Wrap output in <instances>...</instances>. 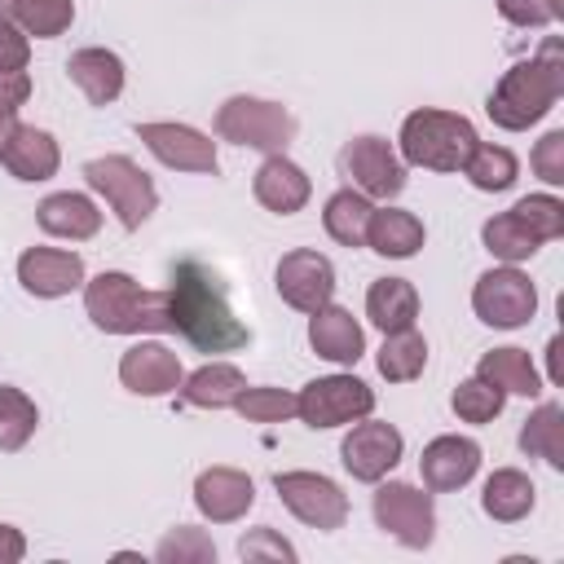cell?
Listing matches in <instances>:
<instances>
[{
  "label": "cell",
  "instance_id": "cell-47",
  "mask_svg": "<svg viewBox=\"0 0 564 564\" xmlns=\"http://www.w3.org/2000/svg\"><path fill=\"white\" fill-rule=\"evenodd\" d=\"M546 375H551V383H560V335L546 344Z\"/></svg>",
  "mask_w": 564,
  "mask_h": 564
},
{
  "label": "cell",
  "instance_id": "cell-12",
  "mask_svg": "<svg viewBox=\"0 0 564 564\" xmlns=\"http://www.w3.org/2000/svg\"><path fill=\"white\" fill-rule=\"evenodd\" d=\"M401 449H405V436L392 427V423H379V419H357L352 432L339 441V463L352 480H383L397 463H401Z\"/></svg>",
  "mask_w": 564,
  "mask_h": 564
},
{
  "label": "cell",
  "instance_id": "cell-19",
  "mask_svg": "<svg viewBox=\"0 0 564 564\" xmlns=\"http://www.w3.org/2000/svg\"><path fill=\"white\" fill-rule=\"evenodd\" d=\"M251 194L260 207L278 212V216H295L308 194H313V181L300 163H291L286 154H269L260 167H256V181H251Z\"/></svg>",
  "mask_w": 564,
  "mask_h": 564
},
{
  "label": "cell",
  "instance_id": "cell-21",
  "mask_svg": "<svg viewBox=\"0 0 564 564\" xmlns=\"http://www.w3.org/2000/svg\"><path fill=\"white\" fill-rule=\"evenodd\" d=\"M70 84L88 97V106H110L123 93V57L110 48H75L66 62Z\"/></svg>",
  "mask_w": 564,
  "mask_h": 564
},
{
  "label": "cell",
  "instance_id": "cell-33",
  "mask_svg": "<svg viewBox=\"0 0 564 564\" xmlns=\"http://www.w3.org/2000/svg\"><path fill=\"white\" fill-rule=\"evenodd\" d=\"M423 366H427V339H423L414 326H405V330H388V335H383V348H379V375H383L388 383H410V379L423 375Z\"/></svg>",
  "mask_w": 564,
  "mask_h": 564
},
{
  "label": "cell",
  "instance_id": "cell-9",
  "mask_svg": "<svg viewBox=\"0 0 564 564\" xmlns=\"http://www.w3.org/2000/svg\"><path fill=\"white\" fill-rule=\"evenodd\" d=\"M273 489H278L282 507L317 533H335L348 520V494L322 471H278Z\"/></svg>",
  "mask_w": 564,
  "mask_h": 564
},
{
  "label": "cell",
  "instance_id": "cell-35",
  "mask_svg": "<svg viewBox=\"0 0 564 564\" xmlns=\"http://www.w3.org/2000/svg\"><path fill=\"white\" fill-rule=\"evenodd\" d=\"M35 423H40L35 401H31L22 388L0 383V449H4V454L22 449V445L31 441V432H35Z\"/></svg>",
  "mask_w": 564,
  "mask_h": 564
},
{
  "label": "cell",
  "instance_id": "cell-6",
  "mask_svg": "<svg viewBox=\"0 0 564 564\" xmlns=\"http://www.w3.org/2000/svg\"><path fill=\"white\" fill-rule=\"evenodd\" d=\"M84 181H88V189H97L110 203V212H115V220L123 229H141L150 220V212L159 207V189H154L150 172H141L128 154L88 159L84 163Z\"/></svg>",
  "mask_w": 564,
  "mask_h": 564
},
{
  "label": "cell",
  "instance_id": "cell-14",
  "mask_svg": "<svg viewBox=\"0 0 564 564\" xmlns=\"http://www.w3.org/2000/svg\"><path fill=\"white\" fill-rule=\"evenodd\" d=\"M137 141L176 172H216V141L189 123H137Z\"/></svg>",
  "mask_w": 564,
  "mask_h": 564
},
{
  "label": "cell",
  "instance_id": "cell-42",
  "mask_svg": "<svg viewBox=\"0 0 564 564\" xmlns=\"http://www.w3.org/2000/svg\"><path fill=\"white\" fill-rule=\"evenodd\" d=\"M498 13L511 26H551L560 18V0H498Z\"/></svg>",
  "mask_w": 564,
  "mask_h": 564
},
{
  "label": "cell",
  "instance_id": "cell-32",
  "mask_svg": "<svg viewBox=\"0 0 564 564\" xmlns=\"http://www.w3.org/2000/svg\"><path fill=\"white\" fill-rule=\"evenodd\" d=\"M480 242H485V251L498 256L502 264H520V260H529V256L542 247V238H538L516 212L489 216V220L480 225Z\"/></svg>",
  "mask_w": 564,
  "mask_h": 564
},
{
  "label": "cell",
  "instance_id": "cell-45",
  "mask_svg": "<svg viewBox=\"0 0 564 564\" xmlns=\"http://www.w3.org/2000/svg\"><path fill=\"white\" fill-rule=\"evenodd\" d=\"M26 555V538L13 524H0V564H18Z\"/></svg>",
  "mask_w": 564,
  "mask_h": 564
},
{
  "label": "cell",
  "instance_id": "cell-46",
  "mask_svg": "<svg viewBox=\"0 0 564 564\" xmlns=\"http://www.w3.org/2000/svg\"><path fill=\"white\" fill-rule=\"evenodd\" d=\"M13 132H18V110H4L0 106V154H4V145H9Z\"/></svg>",
  "mask_w": 564,
  "mask_h": 564
},
{
  "label": "cell",
  "instance_id": "cell-43",
  "mask_svg": "<svg viewBox=\"0 0 564 564\" xmlns=\"http://www.w3.org/2000/svg\"><path fill=\"white\" fill-rule=\"evenodd\" d=\"M31 62V35L0 18V70H26Z\"/></svg>",
  "mask_w": 564,
  "mask_h": 564
},
{
  "label": "cell",
  "instance_id": "cell-27",
  "mask_svg": "<svg viewBox=\"0 0 564 564\" xmlns=\"http://www.w3.org/2000/svg\"><path fill=\"white\" fill-rule=\"evenodd\" d=\"M366 317L388 335V330H405L419 317V291L410 278H379L366 291Z\"/></svg>",
  "mask_w": 564,
  "mask_h": 564
},
{
  "label": "cell",
  "instance_id": "cell-10",
  "mask_svg": "<svg viewBox=\"0 0 564 564\" xmlns=\"http://www.w3.org/2000/svg\"><path fill=\"white\" fill-rule=\"evenodd\" d=\"M471 308L485 326L494 330H516L538 313V286L529 282V273H520L516 264L489 269L476 278L471 286Z\"/></svg>",
  "mask_w": 564,
  "mask_h": 564
},
{
  "label": "cell",
  "instance_id": "cell-1",
  "mask_svg": "<svg viewBox=\"0 0 564 564\" xmlns=\"http://www.w3.org/2000/svg\"><path fill=\"white\" fill-rule=\"evenodd\" d=\"M167 317L198 352H238L251 344L247 322L234 313L229 291L203 260H176L167 278Z\"/></svg>",
  "mask_w": 564,
  "mask_h": 564
},
{
  "label": "cell",
  "instance_id": "cell-15",
  "mask_svg": "<svg viewBox=\"0 0 564 564\" xmlns=\"http://www.w3.org/2000/svg\"><path fill=\"white\" fill-rule=\"evenodd\" d=\"M18 282L35 300H57L84 286V260L79 251H62V247H26L18 256Z\"/></svg>",
  "mask_w": 564,
  "mask_h": 564
},
{
  "label": "cell",
  "instance_id": "cell-11",
  "mask_svg": "<svg viewBox=\"0 0 564 564\" xmlns=\"http://www.w3.org/2000/svg\"><path fill=\"white\" fill-rule=\"evenodd\" d=\"M339 167L352 181V189H361L366 198H383L388 203V198H397L405 189V163H401V154L383 137H375V132L352 137L339 150Z\"/></svg>",
  "mask_w": 564,
  "mask_h": 564
},
{
  "label": "cell",
  "instance_id": "cell-13",
  "mask_svg": "<svg viewBox=\"0 0 564 564\" xmlns=\"http://www.w3.org/2000/svg\"><path fill=\"white\" fill-rule=\"evenodd\" d=\"M273 286H278V295H282L291 308L317 313V308L330 304V295H335V264H330L322 251H313V247L286 251V256L278 260V269H273Z\"/></svg>",
  "mask_w": 564,
  "mask_h": 564
},
{
  "label": "cell",
  "instance_id": "cell-44",
  "mask_svg": "<svg viewBox=\"0 0 564 564\" xmlns=\"http://www.w3.org/2000/svg\"><path fill=\"white\" fill-rule=\"evenodd\" d=\"M31 97V75L26 70H0V106L18 110Z\"/></svg>",
  "mask_w": 564,
  "mask_h": 564
},
{
  "label": "cell",
  "instance_id": "cell-38",
  "mask_svg": "<svg viewBox=\"0 0 564 564\" xmlns=\"http://www.w3.org/2000/svg\"><path fill=\"white\" fill-rule=\"evenodd\" d=\"M234 410L247 423H286L295 414V392H286V388H242Z\"/></svg>",
  "mask_w": 564,
  "mask_h": 564
},
{
  "label": "cell",
  "instance_id": "cell-26",
  "mask_svg": "<svg viewBox=\"0 0 564 564\" xmlns=\"http://www.w3.org/2000/svg\"><path fill=\"white\" fill-rule=\"evenodd\" d=\"M533 502H538V489H533V480H529L520 467H498V471L485 480V489H480V507H485V516L498 520V524L524 520V516L533 511Z\"/></svg>",
  "mask_w": 564,
  "mask_h": 564
},
{
  "label": "cell",
  "instance_id": "cell-23",
  "mask_svg": "<svg viewBox=\"0 0 564 564\" xmlns=\"http://www.w3.org/2000/svg\"><path fill=\"white\" fill-rule=\"evenodd\" d=\"M35 220L44 234L53 238H70V242H84L101 229V212L88 194H75V189H57L48 194L40 207H35Z\"/></svg>",
  "mask_w": 564,
  "mask_h": 564
},
{
  "label": "cell",
  "instance_id": "cell-29",
  "mask_svg": "<svg viewBox=\"0 0 564 564\" xmlns=\"http://www.w3.org/2000/svg\"><path fill=\"white\" fill-rule=\"evenodd\" d=\"M375 216V198H366L361 189H335L322 207V225L339 247H366V225Z\"/></svg>",
  "mask_w": 564,
  "mask_h": 564
},
{
  "label": "cell",
  "instance_id": "cell-4",
  "mask_svg": "<svg viewBox=\"0 0 564 564\" xmlns=\"http://www.w3.org/2000/svg\"><path fill=\"white\" fill-rule=\"evenodd\" d=\"M397 141H401V163H414V167H427V172H463V163H467V154L476 150L480 137H476L467 115L423 106V110L405 115Z\"/></svg>",
  "mask_w": 564,
  "mask_h": 564
},
{
  "label": "cell",
  "instance_id": "cell-34",
  "mask_svg": "<svg viewBox=\"0 0 564 564\" xmlns=\"http://www.w3.org/2000/svg\"><path fill=\"white\" fill-rule=\"evenodd\" d=\"M463 172H467V181H471L476 189H485V194H502V189L516 185V176H520V159H516L507 145L476 141V150L467 154Z\"/></svg>",
  "mask_w": 564,
  "mask_h": 564
},
{
  "label": "cell",
  "instance_id": "cell-28",
  "mask_svg": "<svg viewBox=\"0 0 564 564\" xmlns=\"http://www.w3.org/2000/svg\"><path fill=\"white\" fill-rule=\"evenodd\" d=\"M476 375L494 388H502L507 397H538L542 392V375L533 366V357L524 348H489L480 361H476Z\"/></svg>",
  "mask_w": 564,
  "mask_h": 564
},
{
  "label": "cell",
  "instance_id": "cell-7",
  "mask_svg": "<svg viewBox=\"0 0 564 564\" xmlns=\"http://www.w3.org/2000/svg\"><path fill=\"white\" fill-rule=\"evenodd\" d=\"M375 524L383 533H392L401 546L423 551L436 538V507H432V489L405 485V480H375Z\"/></svg>",
  "mask_w": 564,
  "mask_h": 564
},
{
  "label": "cell",
  "instance_id": "cell-36",
  "mask_svg": "<svg viewBox=\"0 0 564 564\" xmlns=\"http://www.w3.org/2000/svg\"><path fill=\"white\" fill-rule=\"evenodd\" d=\"M449 405H454V414H458L463 423H494V419L502 414V405H507V392L494 388V383H485L480 375H471V379H463V383L454 388Z\"/></svg>",
  "mask_w": 564,
  "mask_h": 564
},
{
  "label": "cell",
  "instance_id": "cell-18",
  "mask_svg": "<svg viewBox=\"0 0 564 564\" xmlns=\"http://www.w3.org/2000/svg\"><path fill=\"white\" fill-rule=\"evenodd\" d=\"M419 471H423V485H427L432 494L463 489V485L480 471V445H476L471 436H436V441L423 445Z\"/></svg>",
  "mask_w": 564,
  "mask_h": 564
},
{
  "label": "cell",
  "instance_id": "cell-41",
  "mask_svg": "<svg viewBox=\"0 0 564 564\" xmlns=\"http://www.w3.org/2000/svg\"><path fill=\"white\" fill-rule=\"evenodd\" d=\"M529 167H533L546 185H564V128H551V132L533 145Z\"/></svg>",
  "mask_w": 564,
  "mask_h": 564
},
{
  "label": "cell",
  "instance_id": "cell-30",
  "mask_svg": "<svg viewBox=\"0 0 564 564\" xmlns=\"http://www.w3.org/2000/svg\"><path fill=\"white\" fill-rule=\"evenodd\" d=\"M0 18L35 40H57L75 22V0H0Z\"/></svg>",
  "mask_w": 564,
  "mask_h": 564
},
{
  "label": "cell",
  "instance_id": "cell-22",
  "mask_svg": "<svg viewBox=\"0 0 564 564\" xmlns=\"http://www.w3.org/2000/svg\"><path fill=\"white\" fill-rule=\"evenodd\" d=\"M0 163H4L9 176H18V181H48V176L57 172V163H62V150H57L53 132H44V128H35V123H18V132L9 137Z\"/></svg>",
  "mask_w": 564,
  "mask_h": 564
},
{
  "label": "cell",
  "instance_id": "cell-25",
  "mask_svg": "<svg viewBox=\"0 0 564 564\" xmlns=\"http://www.w3.org/2000/svg\"><path fill=\"white\" fill-rule=\"evenodd\" d=\"M242 388H247V375H242L238 366H229V361H207V366H198L194 375H185L176 392H181V401L194 405V410H225V405L238 401Z\"/></svg>",
  "mask_w": 564,
  "mask_h": 564
},
{
  "label": "cell",
  "instance_id": "cell-40",
  "mask_svg": "<svg viewBox=\"0 0 564 564\" xmlns=\"http://www.w3.org/2000/svg\"><path fill=\"white\" fill-rule=\"evenodd\" d=\"M238 555H242V560H282V564H295V546H291L278 529H269V524L251 529V533L238 542Z\"/></svg>",
  "mask_w": 564,
  "mask_h": 564
},
{
  "label": "cell",
  "instance_id": "cell-3",
  "mask_svg": "<svg viewBox=\"0 0 564 564\" xmlns=\"http://www.w3.org/2000/svg\"><path fill=\"white\" fill-rule=\"evenodd\" d=\"M84 313L106 335H163L172 330L167 317V286L150 291L132 273L101 269L93 282H84Z\"/></svg>",
  "mask_w": 564,
  "mask_h": 564
},
{
  "label": "cell",
  "instance_id": "cell-2",
  "mask_svg": "<svg viewBox=\"0 0 564 564\" xmlns=\"http://www.w3.org/2000/svg\"><path fill=\"white\" fill-rule=\"evenodd\" d=\"M564 97V62H560V40H546L538 57L516 62L511 70H502V79L494 84L485 110L498 128L507 132H524L529 123H538L555 101Z\"/></svg>",
  "mask_w": 564,
  "mask_h": 564
},
{
  "label": "cell",
  "instance_id": "cell-5",
  "mask_svg": "<svg viewBox=\"0 0 564 564\" xmlns=\"http://www.w3.org/2000/svg\"><path fill=\"white\" fill-rule=\"evenodd\" d=\"M216 137L260 154H286V145L295 141V115L282 101L238 93L216 110Z\"/></svg>",
  "mask_w": 564,
  "mask_h": 564
},
{
  "label": "cell",
  "instance_id": "cell-20",
  "mask_svg": "<svg viewBox=\"0 0 564 564\" xmlns=\"http://www.w3.org/2000/svg\"><path fill=\"white\" fill-rule=\"evenodd\" d=\"M308 344L317 357L335 366H357V357L366 352V330L348 308L322 304L317 313H308Z\"/></svg>",
  "mask_w": 564,
  "mask_h": 564
},
{
  "label": "cell",
  "instance_id": "cell-37",
  "mask_svg": "<svg viewBox=\"0 0 564 564\" xmlns=\"http://www.w3.org/2000/svg\"><path fill=\"white\" fill-rule=\"evenodd\" d=\"M154 560L159 564H212L216 560V542L194 529V524H176L159 546H154Z\"/></svg>",
  "mask_w": 564,
  "mask_h": 564
},
{
  "label": "cell",
  "instance_id": "cell-24",
  "mask_svg": "<svg viewBox=\"0 0 564 564\" xmlns=\"http://www.w3.org/2000/svg\"><path fill=\"white\" fill-rule=\"evenodd\" d=\"M423 220L414 212H401V207H375L370 225H366V247L375 256H388V260H410L419 247H423Z\"/></svg>",
  "mask_w": 564,
  "mask_h": 564
},
{
  "label": "cell",
  "instance_id": "cell-39",
  "mask_svg": "<svg viewBox=\"0 0 564 564\" xmlns=\"http://www.w3.org/2000/svg\"><path fill=\"white\" fill-rule=\"evenodd\" d=\"M511 212H516L542 242H551V238L564 234V203H560L555 194H524Z\"/></svg>",
  "mask_w": 564,
  "mask_h": 564
},
{
  "label": "cell",
  "instance_id": "cell-31",
  "mask_svg": "<svg viewBox=\"0 0 564 564\" xmlns=\"http://www.w3.org/2000/svg\"><path fill=\"white\" fill-rule=\"evenodd\" d=\"M520 449L560 471V467H564V405L542 401V405L524 419V427H520Z\"/></svg>",
  "mask_w": 564,
  "mask_h": 564
},
{
  "label": "cell",
  "instance_id": "cell-16",
  "mask_svg": "<svg viewBox=\"0 0 564 564\" xmlns=\"http://www.w3.org/2000/svg\"><path fill=\"white\" fill-rule=\"evenodd\" d=\"M119 379H123V388L137 392V397H167V392L181 388L185 370H181V357H176L167 344L141 339V344H132V348L119 357Z\"/></svg>",
  "mask_w": 564,
  "mask_h": 564
},
{
  "label": "cell",
  "instance_id": "cell-8",
  "mask_svg": "<svg viewBox=\"0 0 564 564\" xmlns=\"http://www.w3.org/2000/svg\"><path fill=\"white\" fill-rule=\"evenodd\" d=\"M375 410V388L357 375H326L295 392V414L308 427H344Z\"/></svg>",
  "mask_w": 564,
  "mask_h": 564
},
{
  "label": "cell",
  "instance_id": "cell-17",
  "mask_svg": "<svg viewBox=\"0 0 564 564\" xmlns=\"http://www.w3.org/2000/svg\"><path fill=\"white\" fill-rule=\"evenodd\" d=\"M251 502H256V485H251V476L238 471V467H207V471H198V480H194V507H198L203 520H212V524H234V520H242V516L251 511Z\"/></svg>",
  "mask_w": 564,
  "mask_h": 564
}]
</instances>
